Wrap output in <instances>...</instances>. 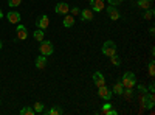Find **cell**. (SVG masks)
<instances>
[{"instance_id":"cell-1","label":"cell","mask_w":155,"mask_h":115,"mask_svg":"<svg viewBox=\"0 0 155 115\" xmlns=\"http://www.w3.org/2000/svg\"><path fill=\"white\" fill-rule=\"evenodd\" d=\"M121 84H123L124 89H134L135 84H137V78H135L134 72H126L121 78Z\"/></svg>"},{"instance_id":"cell-2","label":"cell","mask_w":155,"mask_h":115,"mask_svg":"<svg viewBox=\"0 0 155 115\" xmlns=\"http://www.w3.org/2000/svg\"><path fill=\"white\" fill-rule=\"evenodd\" d=\"M102 55H106V56H113L116 55V44L113 41H107L104 42V45H102Z\"/></svg>"},{"instance_id":"cell-3","label":"cell","mask_w":155,"mask_h":115,"mask_svg":"<svg viewBox=\"0 0 155 115\" xmlns=\"http://www.w3.org/2000/svg\"><path fill=\"white\" fill-rule=\"evenodd\" d=\"M39 50H41V55L50 56V55H53L54 47H53V44H51L50 41H42V42H41V47H39Z\"/></svg>"},{"instance_id":"cell-4","label":"cell","mask_w":155,"mask_h":115,"mask_svg":"<svg viewBox=\"0 0 155 115\" xmlns=\"http://www.w3.org/2000/svg\"><path fill=\"white\" fill-rule=\"evenodd\" d=\"M16 34H17V39L19 41H25L28 37V30L25 25H17V28H16Z\"/></svg>"},{"instance_id":"cell-5","label":"cell","mask_w":155,"mask_h":115,"mask_svg":"<svg viewBox=\"0 0 155 115\" xmlns=\"http://www.w3.org/2000/svg\"><path fill=\"white\" fill-rule=\"evenodd\" d=\"M56 11V14H68V11H70V5L65 3V2H59L54 8Z\"/></svg>"},{"instance_id":"cell-6","label":"cell","mask_w":155,"mask_h":115,"mask_svg":"<svg viewBox=\"0 0 155 115\" xmlns=\"http://www.w3.org/2000/svg\"><path fill=\"white\" fill-rule=\"evenodd\" d=\"M98 93H99V96L102 98V100H106V101H109L110 98H112V90H109L107 89V86H102V87H98Z\"/></svg>"},{"instance_id":"cell-7","label":"cell","mask_w":155,"mask_h":115,"mask_svg":"<svg viewBox=\"0 0 155 115\" xmlns=\"http://www.w3.org/2000/svg\"><path fill=\"white\" fill-rule=\"evenodd\" d=\"M36 25H37V28H41V30H47L48 28V25H50V19L48 16H41L37 20H36Z\"/></svg>"},{"instance_id":"cell-8","label":"cell","mask_w":155,"mask_h":115,"mask_svg":"<svg viewBox=\"0 0 155 115\" xmlns=\"http://www.w3.org/2000/svg\"><path fill=\"white\" fill-rule=\"evenodd\" d=\"M90 5H92V11L95 12H101L102 9L106 8V5H104V0H90Z\"/></svg>"},{"instance_id":"cell-9","label":"cell","mask_w":155,"mask_h":115,"mask_svg":"<svg viewBox=\"0 0 155 115\" xmlns=\"http://www.w3.org/2000/svg\"><path fill=\"white\" fill-rule=\"evenodd\" d=\"M79 16H81V20H82V22H90V20H93L95 12H93L92 9H81Z\"/></svg>"},{"instance_id":"cell-10","label":"cell","mask_w":155,"mask_h":115,"mask_svg":"<svg viewBox=\"0 0 155 115\" xmlns=\"http://www.w3.org/2000/svg\"><path fill=\"white\" fill-rule=\"evenodd\" d=\"M6 19H8V22L9 23H14V25H17L19 22H20V14H19V12L17 11H9L8 12V14H6Z\"/></svg>"},{"instance_id":"cell-11","label":"cell","mask_w":155,"mask_h":115,"mask_svg":"<svg viewBox=\"0 0 155 115\" xmlns=\"http://www.w3.org/2000/svg\"><path fill=\"white\" fill-rule=\"evenodd\" d=\"M93 83H95L96 87L106 86V79H104V76H102L101 72H95V73H93Z\"/></svg>"},{"instance_id":"cell-12","label":"cell","mask_w":155,"mask_h":115,"mask_svg":"<svg viewBox=\"0 0 155 115\" xmlns=\"http://www.w3.org/2000/svg\"><path fill=\"white\" fill-rule=\"evenodd\" d=\"M153 103H155V98H153V93H150V92H149V95L143 96V104H144V107H146V109L152 110V107H153Z\"/></svg>"},{"instance_id":"cell-13","label":"cell","mask_w":155,"mask_h":115,"mask_svg":"<svg viewBox=\"0 0 155 115\" xmlns=\"http://www.w3.org/2000/svg\"><path fill=\"white\" fill-rule=\"evenodd\" d=\"M107 14H109V17H110L112 20H118V19H120V11L116 9L115 5H109V8H107Z\"/></svg>"},{"instance_id":"cell-14","label":"cell","mask_w":155,"mask_h":115,"mask_svg":"<svg viewBox=\"0 0 155 115\" xmlns=\"http://www.w3.org/2000/svg\"><path fill=\"white\" fill-rule=\"evenodd\" d=\"M36 67H37L39 70L45 69V67H47V56H44V55L37 56V59H36Z\"/></svg>"},{"instance_id":"cell-15","label":"cell","mask_w":155,"mask_h":115,"mask_svg":"<svg viewBox=\"0 0 155 115\" xmlns=\"http://www.w3.org/2000/svg\"><path fill=\"white\" fill-rule=\"evenodd\" d=\"M73 25H74V16L65 14V17H64V27H65V28H71Z\"/></svg>"},{"instance_id":"cell-16","label":"cell","mask_w":155,"mask_h":115,"mask_svg":"<svg viewBox=\"0 0 155 115\" xmlns=\"http://www.w3.org/2000/svg\"><path fill=\"white\" fill-rule=\"evenodd\" d=\"M152 3H153V0H138V6L141 9H147V8H152Z\"/></svg>"},{"instance_id":"cell-17","label":"cell","mask_w":155,"mask_h":115,"mask_svg":"<svg viewBox=\"0 0 155 115\" xmlns=\"http://www.w3.org/2000/svg\"><path fill=\"white\" fill-rule=\"evenodd\" d=\"M112 93H116V95H123V93H124V87H123L121 81L115 83V86H113V90H112Z\"/></svg>"},{"instance_id":"cell-18","label":"cell","mask_w":155,"mask_h":115,"mask_svg":"<svg viewBox=\"0 0 155 115\" xmlns=\"http://www.w3.org/2000/svg\"><path fill=\"white\" fill-rule=\"evenodd\" d=\"M153 14H155L153 8H147V9H144V14H143V17H144L146 20H150V19L153 17Z\"/></svg>"},{"instance_id":"cell-19","label":"cell","mask_w":155,"mask_h":115,"mask_svg":"<svg viewBox=\"0 0 155 115\" xmlns=\"http://www.w3.org/2000/svg\"><path fill=\"white\" fill-rule=\"evenodd\" d=\"M34 39L36 41H39V42H42L44 41V30H34Z\"/></svg>"},{"instance_id":"cell-20","label":"cell","mask_w":155,"mask_h":115,"mask_svg":"<svg viewBox=\"0 0 155 115\" xmlns=\"http://www.w3.org/2000/svg\"><path fill=\"white\" fill-rule=\"evenodd\" d=\"M20 115H34V109L33 107H22L20 109Z\"/></svg>"},{"instance_id":"cell-21","label":"cell","mask_w":155,"mask_h":115,"mask_svg":"<svg viewBox=\"0 0 155 115\" xmlns=\"http://www.w3.org/2000/svg\"><path fill=\"white\" fill-rule=\"evenodd\" d=\"M33 109H34V112H37V113H44V110H45V107H44L42 103H36Z\"/></svg>"},{"instance_id":"cell-22","label":"cell","mask_w":155,"mask_h":115,"mask_svg":"<svg viewBox=\"0 0 155 115\" xmlns=\"http://www.w3.org/2000/svg\"><path fill=\"white\" fill-rule=\"evenodd\" d=\"M47 113L48 115H59V113H62V109L61 107H51L50 110H47Z\"/></svg>"},{"instance_id":"cell-23","label":"cell","mask_w":155,"mask_h":115,"mask_svg":"<svg viewBox=\"0 0 155 115\" xmlns=\"http://www.w3.org/2000/svg\"><path fill=\"white\" fill-rule=\"evenodd\" d=\"M110 59H112V64H113V66H121V59L116 56V55L110 56Z\"/></svg>"},{"instance_id":"cell-24","label":"cell","mask_w":155,"mask_h":115,"mask_svg":"<svg viewBox=\"0 0 155 115\" xmlns=\"http://www.w3.org/2000/svg\"><path fill=\"white\" fill-rule=\"evenodd\" d=\"M149 75H150V76L155 75V62H153V59L149 62Z\"/></svg>"},{"instance_id":"cell-25","label":"cell","mask_w":155,"mask_h":115,"mask_svg":"<svg viewBox=\"0 0 155 115\" xmlns=\"http://www.w3.org/2000/svg\"><path fill=\"white\" fill-rule=\"evenodd\" d=\"M20 3H22V0H8V5H9V6H12V8L19 6Z\"/></svg>"},{"instance_id":"cell-26","label":"cell","mask_w":155,"mask_h":115,"mask_svg":"<svg viewBox=\"0 0 155 115\" xmlns=\"http://www.w3.org/2000/svg\"><path fill=\"white\" fill-rule=\"evenodd\" d=\"M109 109H112V104H110V100L107 101V103L104 104V106H102V109H101V113H106Z\"/></svg>"},{"instance_id":"cell-27","label":"cell","mask_w":155,"mask_h":115,"mask_svg":"<svg viewBox=\"0 0 155 115\" xmlns=\"http://www.w3.org/2000/svg\"><path fill=\"white\" fill-rule=\"evenodd\" d=\"M79 12H81V9L78 8V6H73L71 8V16H79Z\"/></svg>"},{"instance_id":"cell-28","label":"cell","mask_w":155,"mask_h":115,"mask_svg":"<svg viewBox=\"0 0 155 115\" xmlns=\"http://www.w3.org/2000/svg\"><path fill=\"white\" fill-rule=\"evenodd\" d=\"M138 92L144 95V93H146V87H144L143 84H140V86H138Z\"/></svg>"},{"instance_id":"cell-29","label":"cell","mask_w":155,"mask_h":115,"mask_svg":"<svg viewBox=\"0 0 155 115\" xmlns=\"http://www.w3.org/2000/svg\"><path fill=\"white\" fill-rule=\"evenodd\" d=\"M107 2H109V5H118V3H121L123 2V0H107Z\"/></svg>"},{"instance_id":"cell-30","label":"cell","mask_w":155,"mask_h":115,"mask_svg":"<svg viewBox=\"0 0 155 115\" xmlns=\"http://www.w3.org/2000/svg\"><path fill=\"white\" fill-rule=\"evenodd\" d=\"M106 113H109V115H118V110H115V109H109Z\"/></svg>"},{"instance_id":"cell-31","label":"cell","mask_w":155,"mask_h":115,"mask_svg":"<svg viewBox=\"0 0 155 115\" xmlns=\"http://www.w3.org/2000/svg\"><path fill=\"white\" fill-rule=\"evenodd\" d=\"M153 90H155V86H153V81L150 83V86H149V92L150 93H153Z\"/></svg>"},{"instance_id":"cell-32","label":"cell","mask_w":155,"mask_h":115,"mask_svg":"<svg viewBox=\"0 0 155 115\" xmlns=\"http://www.w3.org/2000/svg\"><path fill=\"white\" fill-rule=\"evenodd\" d=\"M149 33H150V34H153V33H155V28H153V27H150V28H149Z\"/></svg>"},{"instance_id":"cell-33","label":"cell","mask_w":155,"mask_h":115,"mask_svg":"<svg viewBox=\"0 0 155 115\" xmlns=\"http://www.w3.org/2000/svg\"><path fill=\"white\" fill-rule=\"evenodd\" d=\"M3 17V12H2V9H0V19H2Z\"/></svg>"},{"instance_id":"cell-34","label":"cell","mask_w":155,"mask_h":115,"mask_svg":"<svg viewBox=\"0 0 155 115\" xmlns=\"http://www.w3.org/2000/svg\"><path fill=\"white\" fill-rule=\"evenodd\" d=\"M3 47V44H2V41H0V48H2Z\"/></svg>"}]
</instances>
